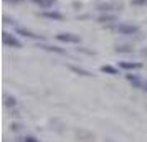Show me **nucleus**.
<instances>
[{
  "instance_id": "f257e3e1",
  "label": "nucleus",
  "mask_w": 147,
  "mask_h": 142,
  "mask_svg": "<svg viewBox=\"0 0 147 142\" xmlns=\"http://www.w3.org/2000/svg\"><path fill=\"white\" fill-rule=\"evenodd\" d=\"M109 30H113L116 33L119 35H137L140 32L139 25H134V23H126V22H117V23H114L111 27H107Z\"/></svg>"
},
{
  "instance_id": "f03ea898",
  "label": "nucleus",
  "mask_w": 147,
  "mask_h": 142,
  "mask_svg": "<svg viewBox=\"0 0 147 142\" xmlns=\"http://www.w3.org/2000/svg\"><path fill=\"white\" fill-rule=\"evenodd\" d=\"M56 40L63 41V43H71V45H78L81 43V36L74 33H58L56 35Z\"/></svg>"
},
{
  "instance_id": "7ed1b4c3",
  "label": "nucleus",
  "mask_w": 147,
  "mask_h": 142,
  "mask_svg": "<svg viewBox=\"0 0 147 142\" xmlns=\"http://www.w3.org/2000/svg\"><path fill=\"white\" fill-rule=\"evenodd\" d=\"M126 79L131 83V84H134L136 88H139V89H142V91L147 93V79H142V78L137 76V75H126Z\"/></svg>"
},
{
  "instance_id": "20e7f679",
  "label": "nucleus",
  "mask_w": 147,
  "mask_h": 142,
  "mask_svg": "<svg viewBox=\"0 0 147 142\" xmlns=\"http://www.w3.org/2000/svg\"><path fill=\"white\" fill-rule=\"evenodd\" d=\"M2 41H3V45L12 46V48H22V46H23L20 40H17L13 35L7 33V32H3V33H2Z\"/></svg>"
},
{
  "instance_id": "39448f33",
  "label": "nucleus",
  "mask_w": 147,
  "mask_h": 142,
  "mask_svg": "<svg viewBox=\"0 0 147 142\" xmlns=\"http://www.w3.org/2000/svg\"><path fill=\"white\" fill-rule=\"evenodd\" d=\"M119 68L121 69H126V71H136V69L142 68V63H137V61H121Z\"/></svg>"
},
{
  "instance_id": "423d86ee",
  "label": "nucleus",
  "mask_w": 147,
  "mask_h": 142,
  "mask_svg": "<svg viewBox=\"0 0 147 142\" xmlns=\"http://www.w3.org/2000/svg\"><path fill=\"white\" fill-rule=\"evenodd\" d=\"M32 3H35L36 7H40V8H45V10H48V8H51L58 2V0H30Z\"/></svg>"
},
{
  "instance_id": "0eeeda50",
  "label": "nucleus",
  "mask_w": 147,
  "mask_h": 142,
  "mask_svg": "<svg viewBox=\"0 0 147 142\" xmlns=\"http://www.w3.org/2000/svg\"><path fill=\"white\" fill-rule=\"evenodd\" d=\"M40 17H43V18H50V20H63V18H65V15L63 13H60V12H51V10L41 12Z\"/></svg>"
},
{
  "instance_id": "6e6552de",
  "label": "nucleus",
  "mask_w": 147,
  "mask_h": 142,
  "mask_svg": "<svg viewBox=\"0 0 147 142\" xmlns=\"http://www.w3.org/2000/svg\"><path fill=\"white\" fill-rule=\"evenodd\" d=\"M17 33L23 35V36H27V38H33V40H43L41 35H36V33H33V32H30V30H27V28H22V27L17 28Z\"/></svg>"
},
{
  "instance_id": "1a4fd4ad",
  "label": "nucleus",
  "mask_w": 147,
  "mask_h": 142,
  "mask_svg": "<svg viewBox=\"0 0 147 142\" xmlns=\"http://www.w3.org/2000/svg\"><path fill=\"white\" fill-rule=\"evenodd\" d=\"M41 50H47V51H53V53H58V55H65L66 51L65 50H61L58 46H51V45H40Z\"/></svg>"
},
{
  "instance_id": "9d476101",
  "label": "nucleus",
  "mask_w": 147,
  "mask_h": 142,
  "mask_svg": "<svg viewBox=\"0 0 147 142\" xmlns=\"http://www.w3.org/2000/svg\"><path fill=\"white\" fill-rule=\"evenodd\" d=\"M101 71L102 73H107V75H119V71H117V68L111 66V65H104V66H101Z\"/></svg>"
},
{
  "instance_id": "9b49d317",
  "label": "nucleus",
  "mask_w": 147,
  "mask_h": 142,
  "mask_svg": "<svg viewBox=\"0 0 147 142\" xmlns=\"http://www.w3.org/2000/svg\"><path fill=\"white\" fill-rule=\"evenodd\" d=\"M69 69L71 71H74V73H78V75H83V76H93L89 71H86V69H83V68H76V66H69Z\"/></svg>"
},
{
  "instance_id": "f8f14e48",
  "label": "nucleus",
  "mask_w": 147,
  "mask_h": 142,
  "mask_svg": "<svg viewBox=\"0 0 147 142\" xmlns=\"http://www.w3.org/2000/svg\"><path fill=\"white\" fill-rule=\"evenodd\" d=\"M114 20H116V17H114V15H102V17L98 18L99 23H109V22H114Z\"/></svg>"
},
{
  "instance_id": "ddd939ff",
  "label": "nucleus",
  "mask_w": 147,
  "mask_h": 142,
  "mask_svg": "<svg viewBox=\"0 0 147 142\" xmlns=\"http://www.w3.org/2000/svg\"><path fill=\"white\" fill-rule=\"evenodd\" d=\"M116 51H117V53H132L134 50L132 48H129V46H117L116 48Z\"/></svg>"
},
{
  "instance_id": "4468645a",
  "label": "nucleus",
  "mask_w": 147,
  "mask_h": 142,
  "mask_svg": "<svg viewBox=\"0 0 147 142\" xmlns=\"http://www.w3.org/2000/svg\"><path fill=\"white\" fill-rule=\"evenodd\" d=\"M131 5H136V7H142V5H147V0H131Z\"/></svg>"
},
{
  "instance_id": "2eb2a0df",
  "label": "nucleus",
  "mask_w": 147,
  "mask_h": 142,
  "mask_svg": "<svg viewBox=\"0 0 147 142\" xmlns=\"http://www.w3.org/2000/svg\"><path fill=\"white\" fill-rule=\"evenodd\" d=\"M5 104H7V106H15V104H17V99H15V98L7 96V98H5Z\"/></svg>"
},
{
  "instance_id": "dca6fc26",
  "label": "nucleus",
  "mask_w": 147,
  "mask_h": 142,
  "mask_svg": "<svg viewBox=\"0 0 147 142\" xmlns=\"http://www.w3.org/2000/svg\"><path fill=\"white\" fill-rule=\"evenodd\" d=\"M23 142H40L36 137H33V135H27L25 139H23Z\"/></svg>"
},
{
  "instance_id": "f3484780",
  "label": "nucleus",
  "mask_w": 147,
  "mask_h": 142,
  "mask_svg": "<svg viewBox=\"0 0 147 142\" xmlns=\"http://www.w3.org/2000/svg\"><path fill=\"white\" fill-rule=\"evenodd\" d=\"M5 2H22V0H5Z\"/></svg>"
}]
</instances>
